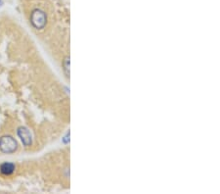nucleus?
Returning <instances> with one entry per match:
<instances>
[{"instance_id": "obj_1", "label": "nucleus", "mask_w": 220, "mask_h": 194, "mask_svg": "<svg viewBox=\"0 0 220 194\" xmlns=\"http://www.w3.org/2000/svg\"><path fill=\"white\" fill-rule=\"evenodd\" d=\"M31 23L36 30H43L47 24V15L41 9L32 10L31 14Z\"/></svg>"}, {"instance_id": "obj_2", "label": "nucleus", "mask_w": 220, "mask_h": 194, "mask_svg": "<svg viewBox=\"0 0 220 194\" xmlns=\"http://www.w3.org/2000/svg\"><path fill=\"white\" fill-rule=\"evenodd\" d=\"M18 149V142L10 135L0 137V151L4 154H12Z\"/></svg>"}, {"instance_id": "obj_3", "label": "nucleus", "mask_w": 220, "mask_h": 194, "mask_svg": "<svg viewBox=\"0 0 220 194\" xmlns=\"http://www.w3.org/2000/svg\"><path fill=\"white\" fill-rule=\"evenodd\" d=\"M18 136L20 137L21 141L24 144L26 147H28L31 145L32 143V136L31 131L28 130V129H27L26 127H20L18 130H17Z\"/></svg>"}, {"instance_id": "obj_4", "label": "nucleus", "mask_w": 220, "mask_h": 194, "mask_svg": "<svg viewBox=\"0 0 220 194\" xmlns=\"http://www.w3.org/2000/svg\"><path fill=\"white\" fill-rule=\"evenodd\" d=\"M15 169H16V167L13 163L5 162V163L1 164V166H0V172H1V174L5 175V176H10L15 172Z\"/></svg>"}, {"instance_id": "obj_5", "label": "nucleus", "mask_w": 220, "mask_h": 194, "mask_svg": "<svg viewBox=\"0 0 220 194\" xmlns=\"http://www.w3.org/2000/svg\"><path fill=\"white\" fill-rule=\"evenodd\" d=\"M64 70H65V73H66V76H67V77H70V71H69V67H70V58L69 57H67L64 62Z\"/></svg>"}]
</instances>
